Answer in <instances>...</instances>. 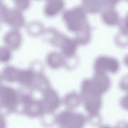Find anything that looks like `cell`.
<instances>
[{
  "label": "cell",
  "mask_w": 128,
  "mask_h": 128,
  "mask_svg": "<svg viewBox=\"0 0 128 128\" xmlns=\"http://www.w3.org/2000/svg\"><path fill=\"white\" fill-rule=\"evenodd\" d=\"M0 18L2 22L8 24L12 29L18 30L25 23V19L22 11L15 7L9 8L1 2Z\"/></svg>",
  "instance_id": "obj_1"
},
{
  "label": "cell",
  "mask_w": 128,
  "mask_h": 128,
  "mask_svg": "<svg viewBox=\"0 0 128 128\" xmlns=\"http://www.w3.org/2000/svg\"><path fill=\"white\" fill-rule=\"evenodd\" d=\"M63 16L69 30L77 33L87 24L86 21L84 12L80 7H76L66 11Z\"/></svg>",
  "instance_id": "obj_2"
},
{
  "label": "cell",
  "mask_w": 128,
  "mask_h": 128,
  "mask_svg": "<svg viewBox=\"0 0 128 128\" xmlns=\"http://www.w3.org/2000/svg\"><path fill=\"white\" fill-rule=\"evenodd\" d=\"M56 120L62 128H83L86 119L82 114L65 111L58 115Z\"/></svg>",
  "instance_id": "obj_3"
},
{
  "label": "cell",
  "mask_w": 128,
  "mask_h": 128,
  "mask_svg": "<svg viewBox=\"0 0 128 128\" xmlns=\"http://www.w3.org/2000/svg\"><path fill=\"white\" fill-rule=\"evenodd\" d=\"M81 93V97L88 114L92 117L97 116L101 106V95L87 91L82 92Z\"/></svg>",
  "instance_id": "obj_4"
},
{
  "label": "cell",
  "mask_w": 128,
  "mask_h": 128,
  "mask_svg": "<svg viewBox=\"0 0 128 128\" xmlns=\"http://www.w3.org/2000/svg\"><path fill=\"white\" fill-rule=\"evenodd\" d=\"M119 65L116 59L106 56H101L96 60L94 65L95 73L105 74L108 71L112 73L116 72Z\"/></svg>",
  "instance_id": "obj_5"
},
{
  "label": "cell",
  "mask_w": 128,
  "mask_h": 128,
  "mask_svg": "<svg viewBox=\"0 0 128 128\" xmlns=\"http://www.w3.org/2000/svg\"><path fill=\"white\" fill-rule=\"evenodd\" d=\"M2 40L5 46L10 49L16 50L21 44L22 37L18 30L12 28L4 34Z\"/></svg>",
  "instance_id": "obj_6"
},
{
  "label": "cell",
  "mask_w": 128,
  "mask_h": 128,
  "mask_svg": "<svg viewBox=\"0 0 128 128\" xmlns=\"http://www.w3.org/2000/svg\"><path fill=\"white\" fill-rule=\"evenodd\" d=\"M42 36L44 42L53 46L59 47H60L66 37L51 27L45 29Z\"/></svg>",
  "instance_id": "obj_7"
},
{
  "label": "cell",
  "mask_w": 128,
  "mask_h": 128,
  "mask_svg": "<svg viewBox=\"0 0 128 128\" xmlns=\"http://www.w3.org/2000/svg\"><path fill=\"white\" fill-rule=\"evenodd\" d=\"M64 5L62 0H48L46 1L43 8V12L47 16H54L63 8Z\"/></svg>",
  "instance_id": "obj_8"
},
{
  "label": "cell",
  "mask_w": 128,
  "mask_h": 128,
  "mask_svg": "<svg viewBox=\"0 0 128 128\" xmlns=\"http://www.w3.org/2000/svg\"><path fill=\"white\" fill-rule=\"evenodd\" d=\"M0 96L2 102L6 107L12 108L15 106L16 96L13 90L6 87L2 88L0 90Z\"/></svg>",
  "instance_id": "obj_9"
},
{
  "label": "cell",
  "mask_w": 128,
  "mask_h": 128,
  "mask_svg": "<svg viewBox=\"0 0 128 128\" xmlns=\"http://www.w3.org/2000/svg\"><path fill=\"white\" fill-rule=\"evenodd\" d=\"M102 14V18L106 24L113 26L119 24L120 21L118 12L113 8H103Z\"/></svg>",
  "instance_id": "obj_10"
},
{
  "label": "cell",
  "mask_w": 128,
  "mask_h": 128,
  "mask_svg": "<svg viewBox=\"0 0 128 128\" xmlns=\"http://www.w3.org/2000/svg\"><path fill=\"white\" fill-rule=\"evenodd\" d=\"M46 108L50 112H52L59 106L60 99L56 93L52 90H49L46 94L45 99Z\"/></svg>",
  "instance_id": "obj_11"
},
{
  "label": "cell",
  "mask_w": 128,
  "mask_h": 128,
  "mask_svg": "<svg viewBox=\"0 0 128 128\" xmlns=\"http://www.w3.org/2000/svg\"><path fill=\"white\" fill-rule=\"evenodd\" d=\"M92 79L101 94L106 92L109 89L110 81L105 74L95 73Z\"/></svg>",
  "instance_id": "obj_12"
},
{
  "label": "cell",
  "mask_w": 128,
  "mask_h": 128,
  "mask_svg": "<svg viewBox=\"0 0 128 128\" xmlns=\"http://www.w3.org/2000/svg\"><path fill=\"white\" fill-rule=\"evenodd\" d=\"M45 29L42 23L37 20L29 22L26 26V32L32 36H36L42 34Z\"/></svg>",
  "instance_id": "obj_13"
},
{
  "label": "cell",
  "mask_w": 128,
  "mask_h": 128,
  "mask_svg": "<svg viewBox=\"0 0 128 128\" xmlns=\"http://www.w3.org/2000/svg\"><path fill=\"white\" fill-rule=\"evenodd\" d=\"M81 96L75 92H72L66 95L64 100L65 105L71 108H76L80 104Z\"/></svg>",
  "instance_id": "obj_14"
},
{
  "label": "cell",
  "mask_w": 128,
  "mask_h": 128,
  "mask_svg": "<svg viewBox=\"0 0 128 128\" xmlns=\"http://www.w3.org/2000/svg\"><path fill=\"white\" fill-rule=\"evenodd\" d=\"M77 44L75 40L68 38L61 48L63 54L68 57L73 56L75 53Z\"/></svg>",
  "instance_id": "obj_15"
},
{
  "label": "cell",
  "mask_w": 128,
  "mask_h": 128,
  "mask_svg": "<svg viewBox=\"0 0 128 128\" xmlns=\"http://www.w3.org/2000/svg\"><path fill=\"white\" fill-rule=\"evenodd\" d=\"M48 60L50 66L53 68H59L64 63V59L59 53L56 52L50 53L48 56Z\"/></svg>",
  "instance_id": "obj_16"
},
{
  "label": "cell",
  "mask_w": 128,
  "mask_h": 128,
  "mask_svg": "<svg viewBox=\"0 0 128 128\" xmlns=\"http://www.w3.org/2000/svg\"><path fill=\"white\" fill-rule=\"evenodd\" d=\"M24 101L25 106L24 112L26 114L34 116L38 115L41 113V108L38 104L32 102L29 100H27Z\"/></svg>",
  "instance_id": "obj_17"
},
{
  "label": "cell",
  "mask_w": 128,
  "mask_h": 128,
  "mask_svg": "<svg viewBox=\"0 0 128 128\" xmlns=\"http://www.w3.org/2000/svg\"><path fill=\"white\" fill-rule=\"evenodd\" d=\"M83 4L85 9L90 12H97L103 7L102 0H84Z\"/></svg>",
  "instance_id": "obj_18"
},
{
  "label": "cell",
  "mask_w": 128,
  "mask_h": 128,
  "mask_svg": "<svg viewBox=\"0 0 128 128\" xmlns=\"http://www.w3.org/2000/svg\"><path fill=\"white\" fill-rule=\"evenodd\" d=\"M118 24L120 30V32L128 35V12L124 18L120 20Z\"/></svg>",
  "instance_id": "obj_19"
},
{
  "label": "cell",
  "mask_w": 128,
  "mask_h": 128,
  "mask_svg": "<svg viewBox=\"0 0 128 128\" xmlns=\"http://www.w3.org/2000/svg\"><path fill=\"white\" fill-rule=\"evenodd\" d=\"M13 2L15 7L21 11L28 8L30 4L29 0H15Z\"/></svg>",
  "instance_id": "obj_20"
},
{
  "label": "cell",
  "mask_w": 128,
  "mask_h": 128,
  "mask_svg": "<svg viewBox=\"0 0 128 128\" xmlns=\"http://www.w3.org/2000/svg\"><path fill=\"white\" fill-rule=\"evenodd\" d=\"M33 78V75L30 72L26 71L22 72L19 74V79L22 82L29 83L32 80Z\"/></svg>",
  "instance_id": "obj_21"
},
{
  "label": "cell",
  "mask_w": 128,
  "mask_h": 128,
  "mask_svg": "<svg viewBox=\"0 0 128 128\" xmlns=\"http://www.w3.org/2000/svg\"><path fill=\"white\" fill-rule=\"evenodd\" d=\"M11 56L10 49L5 46H0V58L2 61H6L10 58Z\"/></svg>",
  "instance_id": "obj_22"
},
{
  "label": "cell",
  "mask_w": 128,
  "mask_h": 128,
  "mask_svg": "<svg viewBox=\"0 0 128 128\" xmlns=\"http://www.w3.org/2000/svg\"><path fill=\"white\" fill-rule=\"evenodd\" d=\"M118 44L122 46H125L128 44V35L120 33L118 35L116 39Z\"/></svg>",
  "instance_id": "obj_23"
},
{
  "label": "cell",
  "mask_w": 128,
  "mask_h": 128,
  "mask_svg": "<svg viewBox=\"0 0 128 128\" xmlns=\"http://www.w3.org/2000/svg\"><path fill=\"white\" fill-rule=\"evenodd\" d=\"M119 86L122 90L128 92V74L124 76L120 80Z\"/></svg>",
  "instance_id": "obj_24"
},
{
  "label": "cell",
  "mask_w": 128,
  "mask_h": 128,
  "mask_svg": "<svg viewBox=\"0 0 128 128\" xmlns=\"http://www.w3.org/2000/svg\"><path fill=\"white\" fill-rule=\"evenodd\" d=\"M120 104L122 108L128 110V94L122 98Z\"/></svg>",
  "instance_id": "obj_25"
},
{
  "label": "cell",
  "mask_w": 128,
  "mask_h": 128,
  "mask_svg": "<svg viewBox=\"0 0 128 128\" xmlns=\"http://www.w3.org/2000/svg\"><path fill=\"white\" fill-rule=\"evenodd\" d=\"M124 64L128 66V54L126 55L124 58Z\"/></svg>",
  "instance_id": "obj_26"
},
{
  "label": "cell",
  "mask_w": 128,
  "mask_h": 128,
  "mask_svg": "<svg viewBox=\"0 0 128 128\" xmlns=\"http://www.w3.org/2000/svg\"><path fill=\"white\" fill-rule=\"evenodd\" d=\"M100 128H112L110 126H102Z\"/></svg>",
  "instance_id": "obj_27"
}]
</instances>
